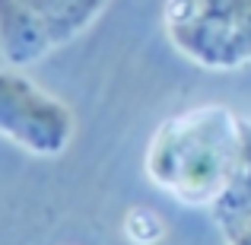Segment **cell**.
Wrapping results in <instances>:
<instances>
[{
    "label": "cell",
    "mask_w": 251,
    "mask_h": 245,
    "mask_svg": "<svg viewBox=\"0 0 251 245\" xmlns=\"http://www.w3.org/2000/svg\"><path fill=\"white\" fill-rule=\"evenodd\" d=\"M223 245H251V121L242 118V150L235 175L223 197L210 207Z\"/></svg>",
    "instance_id": "5"
},
{
    "label": "cell",
    "mask_w": 251,
    "mask_h": 245,
    "mask_svg": "<svg viewBox=\"0 0 251 245\" xmlns=\"http://www.w3.org/2000/svg\"><path fill=\"white\" fill-rule=\"evenodd\" d=\"M76 134L64 99L35 83L23 67H0V137L32 156H61Z\"/></svg>",
    "instance_id": "4"
},
{
    "label": "cell",
    "mask_w": 251,
    "mask_h": 245,
    "mask_svg": "<svg viewBox=\"0 0 251 245\" xmlns=\"http://www.w3.org/2000/svg\"><path fill=\"white\" fill-rule=\"evenodd\" d=\"M242 118L226 105H194L166 118L147 143V178L184 207H213L235 175Z\"/></svg>",
    "instance_id": "1"
},
{
    "label": "cell",
    "mask_w": 251,
    "mask_h": 245,
    "mask_svg": "<svg viewBox=\"0 0 251 245\" xmlns=\"http://www.w3.org/2000/svg\"><path fill=\"white\" fill-rule=\"evenodd\" d=\"M162 32L201 70L235 74L251 67V0H166Z\"/></svg>",
    "instance_id": "2"
},
{
    "label": "cell",
    "mask_w": 251,
    "mask_h": 245,
    "mask_svg": "<svg viewBox=\"0 0 251 245\" xmlns=\"http://www.w3.org/2000/svg\"><path fill=\"white\" fill-rule=\"evenodd\" d=\"M124 233L134 245H156L166 236V223L156 210L150 207H134L127 217H124Z\"/></svg>",
    "instance_id": "6"
},
{
    "label": "cell",
    "mask_w": 251,
    "mask_h": 245,
    "mask_svg": "<svg viewBox=\"0 0 251 245\" xmlns=\"http://www.w3.org/2000/svg\"><path fill=\"white\" fill-rule=\"evenodd\" d=\"M108 0H0V54L10 67L48 57L80 38Z\"/></svg>",
    "instance_id": "3"
}]
</instances>
